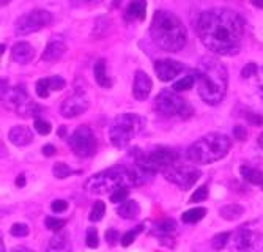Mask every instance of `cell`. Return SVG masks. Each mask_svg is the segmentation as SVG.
Listing matches in <instances>:
<instances>
[{"label": "cell", "instance_id": "obj_23", "mask_svg": "<svg viewBox=\"0 0 263 252\" xmlns=\"http://www.w3.org/2000/svg\"><path fill=\"white\" fill-rule=\"evenodd\" d=\"M239 174L243 177L247 183L251 184H263V172L259 169L249 167V165H241L239 167Z\"/></svg>", "mask_w": 263, "mask_h": 252}, {"label": "cell", "instance_id": "obj_46", "mask_svg": "<svg viewBox=\"0 0 263 252\" xmlns=\"http://www.w3.org/2000/svg\"><path fill=\"white\" fill-rule=\"evenodd\" d=\"M16 186H18V188H24V186H25V175L24 174H21L16 178Z\"/></svg>", "mask_w": 263, "mask_h": 252}, {"label": "cell", "instance_id": "obj_9", "mask_svg": "<svg viewBox=\"0 0 263 252\" xmlns=\"http://www.w3.org/2000/svg\"><path fill=\"white\" fill-rule=\"evenodd\" d=\"M68 145L71 151L79 158H90L96 153V139L90 126L80 125L77 126L68 139Z\"/></svg>", "mask_w": 263, "mask_h": 252}, {"label": "cell", "instance_id": "obj_53", "mask_svg": "<svg viewBox=\"0 0 263 252\" xmlns=\"http://www.w3.org/2000/svg\"><path fill=\"white\" fill-rule=\"evenodd\" d=\"M87 2H89V0H87Z\"/></svg>", "mask_w": 263, "mask_h": 252}, {"label": "cell", "instance_id": "obj_27", "mask_svg": "<svg viewBox=\"0 0 263 252\" xmlns=\"http://www.w3.org/2000/svg\"><path fill=\"white\" fill-rule=\"evenodd\" d=\"M230 240H232L230 232H221V233H217L211 238V248H213L215 251H221L227 246V244L230 243Z\"/></svg>", "mask_w": 263, "mask_h": 252}, {"label": "cell", "instance_id": "obj_17", "mask_svg": "<svg viewBox=\"0 0 263 252\" xmlns=\"http://www.w3.org/2000/svg\"><path fill=\"white\" fill-rule=\"evenodd\" d=\"M8 139L13 145L16 147H25L28 143H32L33 140V134H32V129L28 126L24 125H18V126H13L8 133Z\"/></svg>", "mask_w": 263, "mask_h": 252}, {"label": "cell", "instance_id": "obj_14", "mask_svg": "<svg viewBox=\"0 0 263 252\" xmlns=\"http://www.w3.org/2000/svg\"><path fill=\"white\" fill-rule=\"evenodd\" d=\"M153 82L150 76L145 71L139 69L134 74V82H133V96L137 101H145L151 93Z\"/></svg>", "mask_w": 263, "mask_h": 252}, {"label": "cell", "instance_id": "obj_41", "mask_svg": "<svg viewBox=\"0 0 263 252\" xmlns=\"http://www.w3.org/2000/svg\"><path fill=\"white\" fill-rule=\"evenodd\" d=\"M50 210H52L54 213H63V211H67V210H68V202H67V200H62V199L54 200L52 204H50Z\"/></svg>", "mask_w": 263, "mask_h": 252}, {"label": "cell", "instance_id": "obj_47", "mask_svg": "<svg viewBox=\"0 0 263 252\" xmlns=\"http://www.w3.org/2000/svg\"><path fill=\"white\" fill-rule=\"evenodd\" d=\"M10 252H33V251L28 249L27 246H14Z\"/></svg>", "mask_w": 263, "mask_h": 252}, {"label": "cell", "instance_id": "obj_39", "mask_svg": "<svg viewBox=\"0 0 263 252\" xmlns=\"http://www.w3.org/2000/svg\"><path fill=\"white\" fill-rule=\"evenodd\" d=\"M257 71H259V67L255 63H247L243 67V69H241V76H243L244 79H249L252 76H257Z\"/></svg>", "mask_w": 263, "mask_h": 252}, {"label": "cell", "instance_id": "obj_32", "mask_svg": "<svg viewBox=\"0 0 263 252\" xmlns=\"http://www.w3.org/2000/svg\"><path fill=\"white\" fill-rule=\"evenodd\" d=\"M33 128H35V131L41 136H48L50 131H52V126H50L49 121L45 118H38V117H36L33 121Z\"/></svg>", "mask_w": 263, "mask_h": 252}, {"label": "cell", "instance_id": "obj_19", "mask_svg": "<svg viewBox=\"0 0 263 252\" xmlns=\"http://www.w3.org/2000/svg\"><path fill=\"white\" fill-rule=\"evenodd\" d=\"M175 232H177V222L170 218H166L163 221H159L155 226V235L158 236L161 243H164V240H172L173 241Z\"/></svg>", "mask_w": 263, "mask_h": 252}, {"label": "cell", "instance_id": "obj_1", "mask_svg": "<svg viewBox=\"0 0 263 252\" xmlns=\"http://www.w3.org/2000/svg\"><path fill=\"white\" fill-rule=\"evenodd\" d=\"M197 33L208 50L216 55H235L244 38V21L229 8H210L197 21Z\"/></svg>", "mask_w": 263, "mask_h": 252}, {"label": "cell", "instance_id": "obj_48", "mask_svg": "<svg viewBox=\"0 0 263 252\" xmlns=\"http://www.w3.org/2000/svg\"><path fill=\"white\" fill-rule=\"evenodd\" d=\"M252 5L257 8H263V0H252Z\"/></svg>", "mask_w": 263, "mask_h": 252}, {"label": "cell", "instance_id": "obj_51", "mask_svg": "<svg viewBox=\"0 0 263 252\" xmlns=\"http://www.w3.org/2000/svg\"><path fill=\"white\" fill-rule=\"evenodd\" d=\"M11 2V0H2V6H5L6 3H10Z\"/></svg>", "mask_w": 263, "mask_h": 252}, {"label": "cell", "instance_id": "obj_43", "mask_svg": "<svg viewBox=\"0 0 263 252\" xmlns=\"http://www.w3.org/2000/svg\"><path fill=\"white\" fill-rule=\"evenodd\" d=\"M246 118H247V121H251L254 126H262V125H263V115H259V114H247Z\"/></svg>", "mask_w": 263, "mask_h": 252}, {"label": "cell", "instance_id": "obj_37", "mask_svg": "<svg viewBox=\"0 0 263 252\" xmlns=\"http://www.w3.org/2000/svg\"><path fill=\"white\" fill-rule=\"evenodd\" d=\"M49 84H50V90H52V92H60V90L65 89V85H67L65 79L60 77V76H50L49 77Z\"/></svg>", "mask_w": 263, "mask_h": 252}, {"label": "cell", "instance_id": "obj_6", "mask_svg": "<svg viewBox=\"0 0 263 252\" xmlns=\"http://www.w3.org/2000/svg\"><path fill=\"white\" fill-rule=\"evenodd\" d=\"M142 118L136 114H120L109 128V139L115 148H126L142 128Z\"/></svg>", "mask_w": 263, "mask_h": 252}, {"label": "cell", "instance_id": "obj_40", "mask_svg": "<svg viewBox=\"0 0 263 252\" xmlns=\"http://www.w3.org/2000/svg\"><path fill=\"white\" fill-rule=\"evenodd\" d=\"M106 241L111 244V246H115L117 243H121L120 233L117 232L115 229H107L106 230Z\"/></svg>", "mask_w": 263, "mask_h": 252}, {"label": "cell", "instance_id": "obj_31", "mask_svg": "<svg viewBox=\"0 0 263 252\" xmlns=\"http://www.w3.org/2000/svg\"><path fill=\"white\" fill-rule=\"evenodd\" d=\"M143 230V224H141V226H137V227H134L133 230H128V232L121 236V246H125V248H128L129 244H133L134 243V240H136V236L141 233Z\"/></svg>", "mask_w": 263, "mask_h": 252}, {"label": "cell", "instance_id": "obj_28", "mask_svg": "<svg viewBox=\"0 0 263 252\" xmlns=\"http://www.w3.org/2000/svg\"><path fill=\"white\" fill-rule=\"evenodd\" d=\"M104 213H106V205L103 200H96L95 204L92 205V210L89 214V219L92 222H98L104 218Z\"/></svg>", "mask_w": 263, "mask_h": 252}, {"label": "cell", "instance_id": "obj_21", "mask_svg": "<svg viewBox=\"0 0 263 252\" xmlns=\"http://www.w3.org/2000/svg\"><path fill=\"white\" fill-rule=\"evenodd\" d=\"M145 16H147V2H145V0H133V2L128 5L126 14H125V18L128 21H133V19L143 21Z\"/></svg>", "mask_w": 263, "mask_h": 252}, {"label": "cell", "instance_id": "obj_4", "mask_svg": "<svg viewBox=\"0 0 263 252\" xmlns=\"http://www.w3.org/2000/svg\"><path fill=\"white\" fill-rule=\"evenodd\" d=\"M129 186H141V180L136 170L126 165H114L111 169L92 175L85 182L84 188L90 194L104 196V194H112L119 188H129Z\"/></svg>", "mask_w": 263, "mask_h": 252}, {"label": "cell", "instance_id": "obj_38", "mask_svg": "<svg viewBox=\"0 0 263 252\" xmlns=\"http://www.w3.org/2000/svg\"><path fill=\"white\" fill-rule=\"evenodd\" d=\"M128 197V188H119L111 194L112 204H119V202H125Z\"/></svg>", "mask_w": 263, "mask_h": 252}, {"label": "cell", "instance_id": "obj_20", "mask_svg": "<svg viewBox=\"0 0 263 252\" xmlns=\"http://www.w3.org/2000/svg\"><path fill=\"white\" fill-rule=\"evenodd\" d=\"M93 77L95 82H96L99 87L103 89H111L112 87V81L107 76L106 71V60L104 59H98L93 65Z\"/></svg>", "mask_w": 263, "mask_h": 252}, {"label": "cell", "instance_id": "obj_33", "mask_svg": "<svg viewBox=\"0 0 263 252\" xmlns=\"http://www.w3.org/2000/svg\"><path fill=\"white\" fill-rule=\"evenodd\" d=\"M45 224L49 230H52V232H60V230H63L65 224H67V221L54 218V216H48V218L45 219Z\"/></svg>", "mask_w": 263, "mask_h": 252}, {"label": "cell", "instance_id": "obj_24", "mask_svg": "<svg viewBox=\"0 0 263 252\" xmlns=\"http://www.w3.org/2000/svg\"><path fill=\"white\" fill-rule=\"evenodd\" d=\"M219 214L225 221H237L244 214V208L238 204H229L219 210Z\"/></svg>", "mask_w": 263, "mask_h": 252}, {"label": "cell", "instance_id": "obj_8", "mask_svg": "<svg viewBox=\"0 0 263 252\" xmlns=\"http://www.w3.org/2000/svg\"><path fill=\"white\" fill-rule=\"evenodd\" d=\"M52 21L54 16L49 11L36 8L18 18L16 24H14V32H16L18 37H24V35H30L49 27L52 24Z\"/></svg>", "mask_w": 263, "mask_h": 252}, {"label": "cell", "instance_id": "obj_16", "mask_svg": "<svg viewBox=\"0 0 263 252\" xmlns=\"http://www.w3.org/2000/svg\"><path fill=\"white\" fill-rule=\"evenodd\" d=\"M33 57H35V49L27 41H18L11 47V60L14 63L27 65L33 60Z\"/></svg>", "mask_w": 263, "mask_h": 252}, {"label": "cell", "instance_id": "obj_22", "mask_svg": "<svg viewBox=\"0 0 263 252\" xmlns=\"http://www.w3.org/2000/svg\"><path fill=\"white\" fill-rule=\"evenodd\" d=\"M139 213H141V206H139V204L133 199L121 202L120 206L117 208V214L123 219H134L137 218Z\"/></svg>", "mask_w": 263, "mask_h": 252}, {"label": "cell", "instance_id": "obj_26", "mask_svg": "<svg viewBox=\"0 0 263 252\" xmlns=\"http://www.w3.org/2000/svg\"><path fill=\"white\" fill-rule=\"evenodd\" d=\"M194 84H197V76H195V73H189V74L183 76L181 79H178V81L173 84L172 90H175V92H186V90H191L194 87Z\"/></svg>", "mask_w": 263, "mask_h": 252}, {"label": "cell", "instance_id": "obj_25", "mask_svg": "<svg viewBox=\"0 0 263 252\" xmlns=\"http://www.w3.org/2000/svg\"><path fill=\"white\" fill-rule=\"evenodd\" d=\"M207 214V210L203 206H195L192 208V210H188L185 211L183 214H181V221L186 222V224H195V222L202 221L203 218H205Z\"/></svg>", "mask_w": 263, "mask_h": 252}, {"label": "cell", "instance_id": "obj_50", "mask_svg": "<svg viewBox=\"0 0 263 252\" xmlns=\"http://www.w3.org/2000/svg\"><path fill=\"white\" fill-rule=\"evenodd\" d=\"M58 136H60V137H65V126H62L60 129H58Z\"/></svg>", "mask_w": 263, "mask_h": 252}, {"label": "cell", "instance_id": "obj_36", "mask_svg": "<svg viewBox=\"0 0 263 252\" xmlns=\"http://www.w3.org/2000/svg\"><path fill=\"white\" fill-rule=\"evenodd\" d=\"M207 197H208V188L207 186H200V188L195 189V192L191 196L189 202H191V204H197V202H203Z\"/></svg>", "mask_w": 263, "mask_h": 252}, {"label": "cell", "instance_id": "obj_44", "mask_svg": "<svg viewBox=\"0 0 263 252\" xmlns=\"http://www.w3.org/2000/svg\"><path fill=\"white\" fill-rule=\"evenodd\" d=\"M255 79H257V87H259V90L262 92V95H263V67L259 68L257 76H255Z\"/></svg>", "mask_w": 263, "mask_h": 252}, {"label": "cell", "instance_id": "obj_2", "mask_svg": "<svg viewBox=\"0 0 263 252\" xmlns=\"http://www.w3.org/2000/svg\"><path fill=\"white\" fill-rule=\"evenodd\" d=\"M195 76L197 92L202 101L210 106H217L224 99L229 87V73L225 65L213 57H203Z\"/></svg>", "mask_w": 263, "mask_h": 252}, {"label": "cell", "instance_id": "obj_45", "mask_svg": "<svg viewBox=\"0 0 263 252\" xmlns=\"http://www.w3.org/2000/svg\"><path fill=\"white\" fill-rule=\"evenodd\" d=\"M43 155H45V156H54L55 155V147L54 145H50V143H48V145H45V147H43Z\"/></svg>", "mask_w": 263, "mask_h": 252}, {"label": "cell", "instance_id": "obj_35", "mask_svg": "<svg viewBox=\"0 0 263 252\" xmlns=\"http://www.w3.org/2000/svg\"><path fill=\"white\" fill-rule=\"evenodd\" d=\"M10 233L13 236H16V238H24V236L28 235V227L25 224H21V222H16V224H13L11 229H10Z\"/></svg>", "mask_w": 263, "mask_h": 252}, {"label": "cell", "instance_id": "obj_5", "mask_svg": "<svg viewBox=\"0 0 263 252\" xmlns=\"http://www.w3.org/2000/svg\"><path fill=\"white\" fill-rule=\"evenodd\" d=\"M232 148V140L225 134L211 133L195 140L191 147L188 148L186 156L188 160L194 164L207 165L216 161H221L227 156Z\"/></svg>", "mask_w": 263, "mask_h": 252}, {"label": "cell", "instance_id": "obj_52", "mask_svg": "<svg viewBox=\"0 0 263 252\" xmlns=\"http://www.w3.org/2000/svg\"><path fill=\"white\" fill-rule=\"evenodd\" d=\"M262 188H263V184H262Z\"/></svg>", "mask_w": 263, "mask_h": 252}, {"label": "cell", "instance_id": "obj_42", "mask_svg": "<svg viewBox=\"0 0 263 252\" xmlns=\"http://www.w3.org/2000/svg\"><path fill=\"white\" fill-rule=\"evenodd\" d=\"M233 137H235L237 140H239V142H244V140L247 139V131H246V128H244V126H241V125L233 126Z\"/></svg>", "mask_w": 263, "mask_h": 252}, {"label": "cell", "instance_id": "obj_11", "mask_svg": "<svg viewBox=\"0 0 263 252\" xmlns=\"http://www.w3.org/2000/svg\"><path fill=\"white\" fill-rule=\"evenodd\" d=\"M262 244V236L251 229L241 227L230 240L232 252H255Z\"/></svg>", "mask_w": 263, "mask_h": 252}, {"label": "cell", "instance_id": "obj_12", "mask_svg": "<svg viewBox=\"0 0 263 252\" xmlns=\"http://www.w3.org/2000/svg\"><path fill=\"white\" fill-rule=\"evenodd\" d=\"M89 98H87L85 92L80 89H76V92L70 95L63 101L60 106V114L65 118H74L82 115L87 109H89Z\"/></svg>", "mask_w": 263, "mask_h": 252}, {"label": "cell", "instance_id": "obj_10", "mask_svg": "<svg viewBox=\"0 0 263 252\" xmlns=\"http://www.w3.org/2000/svg\"><path fill=\"white\" fill-rule=\"evenodd\" d=\"M164 177L167 182L173 183L175 186H178L180 189L188 191L191 189L192 186L197 183V180L200 178L202 172L195 167V165L191 164H173L170 165L169 169H166L164 172Z\"/></svg>", "mask_w": 263, "mask_h": 252}, {"label": "cell", "instance_id": "obj_34", "mask_svg": "<svg viewBox=\"0 0 263 252\" xmlns=\"http://www.w3.org/2000/svg\"><path fill=\"white\" fill-rule=\"evenodd\" d=\"M85 243L90 249L98 248L99 244V236H98V230L95 227H89L87 229V235H85Z\"/></svg>", "mask_w": 263, "mask_h": 252}, {"label": "cell", "instance_id": "obj_49", "mask_svg": "<svg viewBox=\"0 0 263 252\" xmlns=\"http://www.w3.org/2000/svg\"><path fill=\"white\" fill-rule=\"evenodd\" d=\"M257 143H259V147H260V148L263 150V133H262V134L259 136V140H257Z\"/></svg>", "mask_w": 263, "mask_h": 252}, {"label": "cell", "instance_id": "obj_7", "mask_svg": "<svg viewBox=\"0 0 263 252\" xmlns=\"http://www.w3.org/2000/svg\"><path fill=\"white\" fill-rule=\"evenodd\" d=\"M155 109L164 117H180L188 120L192 117V107L175 90H163L155 99Z\"/></svg>", "mask_w": 263, "mask_h": 252}, {"label": "cell", "instance_id": "obj_30", "mask_svg": "<svg viewBox=\"0 0 263 252\" xmlns=\"http://www.w3.org/2000/svg\"><path fill=\"white\" fill-rule=\"evenodd\" d=\"M35 92L36 95L40 98H48L49 93L52 92L50 90V84H49V77H41L36 81V85H35Z\"/></svg>", "mask_w": 263, "mask_h": 252}, {"label": "cell", "instance_id": "obj_3", "mask_svg": "<svg viewBox=\"0 0 263 252\" xmlns=\"http://www.w3.org/2000/svg\"><path fill=\"white\" fill-rule=\"evenodd\" d=\"M150 37L153 43L166 52H178L185 47L188 33L186 27L178 16L166 10H158L153 14L150 25Z\"/></svg>", "mask_w": 263, "mask_h": 252}, {"label": "cell", "instance_id": "obj_18", "mask_svg": "<svg viewBox=\"0 0 263 252\" xmlns=\"http://www.w3.org/2000/svg\"><path fill=\"white\" fill-rule=\"evenodd\" d=\"M46 252H71V241L70 235L67 232H55V235L50 238Z\"/></svg>", "mask_w": 263, "mask_h": 252}, {"label": "cell", "instance_id": "obj_15", "mask_svg": "<svg viewBox=\"0 0 263 252\" xmlns=\"http://www.w3.org/2000/svg\"><path fill=\"white\" fill-rule=\"evenodd\" d=\"M65 52H67V43H65V40L62 37H54L49 40L45 52L41 55V59H43V62L52 63V62L60 60Z\"/></svg>", "mask_w": 263, "mask_h": 252}, {"label": "cell", "instance_id": "obj_13", "mask_svg": "<svg viewBox=\"0 0 263 252\" xmlns=\"http://www.w3.org/2000/svg\"><path fill=\"white\" fill-rule=\"evenodd\" d=\"M185 69H186V67L183 63L172 60V59H163V60L155 62V73L159 81H163V82L173 81L177 76L183 74Z\"/></svg>", "mask_w": 263, "mask_h": 252}, {"label": "cell", "instance_id": "obj_29", "mask_svg": "<svg viewBox=\"0 0 263 252\" xmlns=\"http://www.w3.org/2000/svg\"><path fill=\"white\" fill-rule=\"evenodd\" d=\"M52 172H54V177L58 178V180H65V178H68L74 174L70 165L65 164V162H55L54 167H52Z\"/></svg>", "mask_w": 263, "mask_h": 252}]
</instances>
